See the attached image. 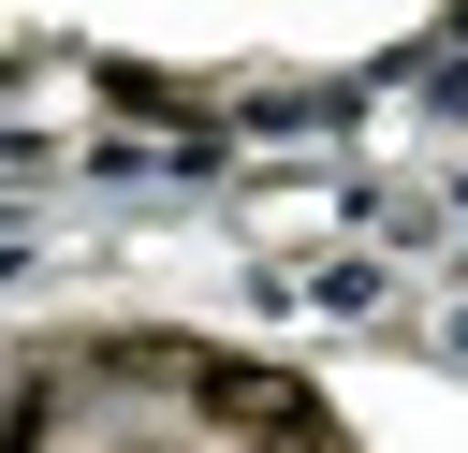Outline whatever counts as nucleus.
<instances>
[{
  "label": "nucleus",
  "instance_id": "obj_1",
  "mask_svg": "<svg viewBox=\"0 0 468 453\" xmlns=\"http://www.w3.org/2000/svg\"><path fill=\"white\" fill-rule=\"evenodd\" d=\"M190 395H205V424H263V438H322V395H307V380H263V365H205Z\"/></svg>",
  "mask_w": 468,
  "mask_h": 453
}]
</instances>
